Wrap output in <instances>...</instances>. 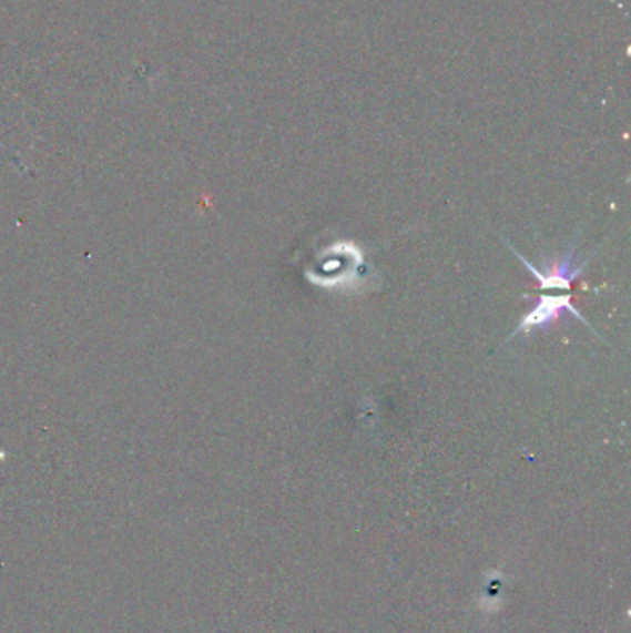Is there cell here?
<instances>
[{
	"label": "cell",
	"mask_w": 631,
	"mask_h": 633,
	"mask_svg": "<svg viewBox=\"0 0 631 633\" xmlns=\"http://www.w3.org/2000/svg\"><path fill=\"white\" fill-rule=\"evenodd\" d=\"M511 251L519 256L520 262L526 265V269L530 270L531 275L536 276L537 280H539V289H570L576 278L583 273L587 264H589V262H580V264H578V262H576L574 251H569V253L564 254L563 258L553 262V264L550 265V269L539 270L537 267H533L525 256H520L515 248H511Z\"/></svg>",
	"instance_id": "1"
},
{
	"label": "cell",
	"mask_w": 631,
	"mask_h": 633,
	"mask_svg": "<svg viewBox=\"0 0 631 633\" xmlns=\"http://www.w3.org/2000/svg\"><path fill=\"white\" fill-rule=\"evenodd\" d=\"M563 312H569V314L574 315L576 319L587 325V320L581 317L580 312L572 306V297H570V295H564V297L542 295V297L537 300L536 308L526 315L519 328H517V331H513V336L522 334V331H531L533 328H548V326L552 325L553 320H558L559 317L563 315Z\"/></svg>",
	"instance_id": "2"
}]
</instances>
